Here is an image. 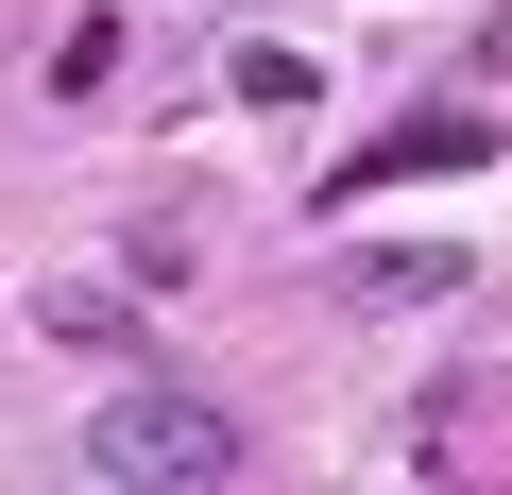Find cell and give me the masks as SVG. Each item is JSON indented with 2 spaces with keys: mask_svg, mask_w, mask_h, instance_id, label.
<instances>
[{
  "mask_svg": "<svg viewBox=\"0 0 512 495\" xmlns=\"http://www.w3.org/2000/svg\"><path fill=\"white\" fill-rule=\"evenodd\" d=\"M86 478H103V495H222V478H239V427H222L205 393L137 376V393H103V427H86Z\"/></svg>",
  "mask_w": 512,
  "mask_h": 495,
  "instance_id": "6da1fadb",
  "label": "cell"
},
{
  "mask_svg": "<svg viewBox=\"0 0 512 495\" xmlns=\"http://www.w3.org/2000/svg\"><path fill=\"white\" fill-rule=\"evenodd\" d=\"M478 154H495V120H393V137L342 171V205H359V188H410V171H478Z\"/></svg>",
  "mask_w": 512,
  "mask_h": 495,
  "instance_id": "7a4b0ae2",
  "label": "cell"
},
{
  "mask_svg": "<svg viewBox=\"0 0 512 495\" xmlns=\"http://www.w3.org/2000/svg\"><path fill=\"white\" fill-rule=\"evenodd\" d=\"M342 291L359 308H427V291H461V257L444 239H376V257H342Z\"/></svg>",
  "mask_w": 512,
  "mask_h": 495,
  "instance_id": "3957f363",
  "label": "cell"
}]
</instances>
